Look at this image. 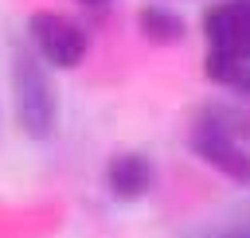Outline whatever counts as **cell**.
Masks as SVG:
<instances>
[{
  "mask_svg": "<svg viewBox=\"0 0 250 238\" xmlns=\"http://www.w3.org/2000/svg\"><path fill=\"white\" fill-rule=\"evenodd\" d=\"M12 90H16V117H20V129L35 140L51 137L55 129V90L43 74V66L31 59V55H16L12 62Z\"/></svg>",
  "mask_w": 250,
  "mask_h": 238,
  "instance_id": "obj_1",
  "label": "cell"
},
{
  "mask_svg": "<svg viewBox=\"0 0 250 238\" xmlns=\"http://www.w3.org/2000/svg\"><path fill=\"white\" fill-rule=\"evenodd\" d=\"M27 31H31V39H35L39 55H43L51 66L70 70V66H78V62L86 59V31H82L74 20L59 16V12H35V16L27 20Z\"/></svg>",
  "mask_w": 250,
  "mask_h": 238,
  "instance_id": "obj_2",
  "label": "cell"
},
{
  "mask_svg": "<svg viewBox=\"0 0 250 238\" xmlns=\"http://www.w3.org/2000/svg\"><path fill=\"white\" fill-rule=\"evenodd\" d=\"M191 148L199 152V160H207L211 168H219L227 179L234 183H250V152L230 137V129L223 125V117H203L191 133Z\"/></svg>",
  "mask_w": 250,
  "mask_h": 238,
  "instance_id": "obj_3",
  "label": "cell"
},
{
  "mask_svg": "<svg viewBox=\"0 0 250 238\" xmlns=\"http://www.w3.org/2000/svg\"><path fill=\"white\" fill-rule=\"evenodd\" d=\"M203 35L211 51L250 62V0H219L203 16Z\"/></svg>",
  "mask_w": 250,
  "mask_h": 238,
  "instance_id": "obj_4",
  "label": "cell"
},
{
  "mask_svg": "<svg viewBox=\"0 0 250 238\" xmlns=\"http://www.w3.org/2000/svg\"><path fill=\"white\" fill-rule=\"evenodd\" d=\"M105 183L117 199H141L148 187H152V164L141 156V152H117L109 160V172H105Z\"/></svg>",
  "mask_w": 250,
  "mask_h": 238,
  "instance_id": "obj_5",
  "label": "cell"
},
{
  "mask_svg": "<svg viewBox=\"0 0 250 238\" xmlns=\"http://www.w3.org/2000/svg\"><path fill=\"white\" fill-rule=\"evenodd\" d=\"M141 31L152 39V43H176V39H184V20L180 16H172L168 8H145L141 12Z\"/></svg>",
  "mask_w": 250,
  "mask_h": 238,
  "instance_id": "obj_6",
  "label": "cell"
},
{
  "mask_svg": "<svg viewBox=\"0 0 250 238\" xmlns=\"http://www.w3.org/2000/svg\"><path fill=\"white\" fill-rule=\"evenodd\" d=\"M207 78H215V82H223V86H234V90H246V94H250V62H242V59L207 51Z\"/></svg>",
  "mask_w": 250,
  "mask_h": 238,
  "instance_id": "obj_7",
  "label": "cell"
},
{
  "mask_svg": "<svg viewBox=\"0 0 250 238\" xmlns=\"http://www.w3.org/2000/svg\"><path fill=\"white\" fill-rule=\"evenodd\" d=\"M82 4H105V0H82Z\"/></svg>",
  "mask_w": 250,
  "mask_h": 238,
  "instance_id": "obj_8",
  "label": "cell"
}]
</instances>
